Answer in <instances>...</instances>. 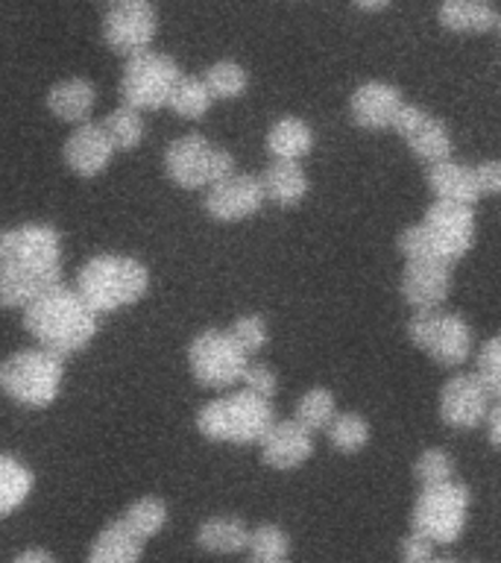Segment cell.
Listing matches in <instances>:
<instances>
[{
    "label": "cell",
    "mask_w": 501,
    "mask_h": 563,
    "mask_svg": "<svg viewBox=\"0 0 501 563\" xmlns=\"http://www.w3.org/2000/svg\"><path fill=\"white\" fill-rule=\"evenodd\" d=\"M59 282V229L51 223L0 229V308H26Z\"/></svg>",
    "instance_id": "obj_1"
},
{
    "label": "cell",
    "mask_w": 501,
    "mask_h": 563,
    "mask_svg": "<svg viewBox=\"0 0 501 563\" xmlns=\"http://www.w3.org/2000/svg\"><path fill=\"white\" fill-rule=\"evenodd\" d=\"M97 320L100 314L79 297V290L62 282L24 308L26 332L33 334L38 346L56 352L62 358L86 350L94 341Z\"/></svg>",
    "instance_id": "obj_2"
},
{
    "label": "cell",
    "mask_w": 501,
    "mask_h": 563,
    "mask_svg": "<svg viewBox=\"0 0 501 563\" xmlns=\"http://www.w3.org/2000/svg\"><path fill=\"white\" fill-rule=\"evenodd\" d=\"M475 206L434 200L420 223L399 232V250L404 258H437L455 264L475 246Z\"/></svg>",
    "instance_id": "obj_3"
},
{
    "label": "cell",
    "mask_w": 501,
    "mask_h": 563,
    "mask_svg": "<svg viewBox=\"0 0 501 563\" xmlns=\"http://www.w3.org/2000/svg\"><path fill=\"white\" fill-rule=\"evenodd\" d=\"M74 288L97 314H109V311H121V308L135 306L147 297L149 271L147 264L132 255L103 253L82 264Z\"/></svg>",
    "instance_id": "obj_4"
},
{
    "label": "cell",
    "mask_w": 501,
    "mask_h": 563,
    "mask_svg": "<svg viewBox=\"0 0 501 563\" xmlns=\"http://www.w3.org/2000/svg\"><path fill=\"white\" fill-rule=\"evenodd\" d=\"M272 422H276V411H272L270 399L249 394L246 387L211 399L197 413V429L202 438L214 440V443H229V446L261 443Z\"/></svg>",
    "instance_id": "obj_5"
},
{
    "label": "cell",
    "mask_w": 501,
    "mask_h": 563,
    "mask_svg": "<svg viewBox=\"0 0 501 563\" xmlns=\"http://www.w3.org/2000/svg\"><path fill=\"white\" fill-rule=\"evenodd\" d=\"M65 382V358L56 352L21 350L0 364V390L24 408H51Z\"/></svg>",
    "instance_id": "obj_6"
},
{
    "label": "cell",
    "mask_w": 501,
    "mask_h": 563,
    "mask_svg": "<svg viewBox=\"0 0 501 563\" xmlns=\"http://www.w3.org/2000/svg\"><path fill=\"white\" fill-rule=\"evenodd\" d=\"M408 338L416 350L437 361L439 367H460L475 352L472 325L455 311H443V308L413 311Z\"/></svg>",
    "instance_id": "obj_7"
},
{
    "label": "cell",
    "mask_w": 501,
    "mask_h": 563,
    "mask_svg": "<svg viewBox=\"0 0 501 563\" xmlns=\"http://www.w3.org/2000/svg\"><path fill=\"white\" fill-rule=\"evenodd\" d=\"M469 505H472V493L455 478L446 484H434V487H422L413 501L411 528L434 543H455L457 537L464 534Z\"/></svg>",
    "instance_id": "obj_8"
},
{
    "label": "cell",
    "mask_w": 501,
    "mask_h": 563,
    "mask_svg": "<svg viewBox=\"0 0 501 563\" xmlns=\"http://www.w3.org/2000/svg\"><path fill=\"white\" fill-rule=\"evenodd\" d=\"M165 170L179 188L197 191L211 185H218L220 179L235 174V156L223 147H214L205 135H182L176 139L170 147L165 150Z\"/></svg>",
    "instance_id": "obj_9"
},
{
    "label": "cell",
    "mask_w": 501,
    "mask_h": 563,
    "mask_svg": "<svg viewBox=\"0 0 501 563\" xmlns=\"http://www.w3.org/2000/svg\"><path fill=\"white\" fill-rule=\"evenodd\" d=\"M179 77H182V68L167 53L144 51L138 56H130L121 79L123 103L138 112H158L170 103Z\"/></svg>",
    "instance_id": "obj_10"
},
{
    "label": "cell",
    "mask_w": 501,
    "mask_h": 563,
    "mask_svg": "<svg viewBox=\"0 0 501 563\" xmlns=\"http://www.w3.org/2000/svg\"><path fill=\"white\" fill-rule=\"evenodd\" d=\"M188 367H191L197 385L209 387V390H229L244 378L249 355L237 346L229 332L205 329L188 346Z\"/></svg>",
    "instance_id": "obj_11"
},
{
    "label": "cell",
    "mask_w": 501,
    "mask_h": 563,
    "mask_svg": "<svg viewBox=\"0 0 501 563\" xmlns=\"http://www.w3.org/2000/svg\"><path fill=\"white\" fill-rule=\"evenodd\" d=\"M158 33V12L149 0H123L105 12L103 42L118 56H138L149 51Z\"/></svg>",
    "instance_id": "obj_12"
},
{
    "label": "cell",
    "mask_w": 501,
    "mask_h": 563,
    "mask_svg": "<svg viewBox=\"0 0 501 563\" xmlns=\"http://www.w3.org/2000/svg\"><path fill=\"white\" fill-rule=\"evenodd\" d=\"M490 402L492 394L478 373H457L439 390V420L457 431L478 429L490 413Z\"/></svg>",
    "instance_id": "obj_13"
},
{
    "label": "cell",
    "mask_w": 501,
    "mask_h": 563,
    "mask_svg": "<svg viewBox=\"0 0 501 563\" xmlns=\"http://www.w3.org/2000/svg\"><path fill=\"white\" fill-rule=\"evenodd\" d=\"M393 130L411 147L413 156L422 158L425 165H434V162L452 156V132H448L446 123L422 106L404 100V106L396 114Z\"/></svg>",
    "instance_id": "obj_14"
},
{
    "label": "cell",
    "mask_w": 501,
    "mask_h": 563,
    "mask_svg": "<svg viewBox=\"0 0 501 563\" xmlns=\"http://www.w3.org/2000/svg\"><path fill=\"white\" fill-rule=\"evenodd\" d=\"M267 202V194H264L261 176L255 174H232L226 179H220L218 185H211L209 194H205V202L202 209L209 211L211 220H220V223H237V220L253 218L261 211V206Z\"/></svg>",
    "instance_id": "obj_15"
},
{
    "label": "cell",
    "mask_w": 501,
    "mask_h": 563,
    "mask_svg": "<svg viewBox=\"0 0 501 563\" xmlns=\"http://www.w3.org/2000/svg\"><path fill=\"white\" fill-rule=\"evenodd\" d=\"M399 290L413 311L439 308L452 294V264L437 258H408Z\"/></svg>",
    "instance_id": "obj_16"
},
{
    "label": "cell",
    "mask_w": 501,
    "mask_h": 563,
    "mask_svg": "<svg viewBox=\"0 0 501 563\" xmlns=\"http://www.w3.org/2000/svg\"><path fill=\"white\" fill-rule=\"evenodd\" d=\"M404 106V95L390 82L381 79H369L364 86H358L349 97L352 121L358 123L360 130L378 132L393 130V121L399 109Z\"/></svg>",
    "instance_id": "obj_17"
},
{
    "label": "cell",
    "mask_w": 501,
    "mask_h": 563,
    "mask_svg": "<svg viewBox=\"0 0 501 563\" xmlns=\"http://www.w3.org/2000/svg\"><path fill=\"white\" fill-rule=\"evenodd\" d=\"M261 461L270 470H297L314 455V431L297 420H276L261 438Z\"/></svg>",
    "instance_id": "obj_18"
},
{
    "label": "cell",
    "mask_w": 501,
    "mask_h": 563,
    "mask_svg": "<svg viewBox=\"0 0 501 563\" xmlns=\"http://www.w3.org/2000/svg\"><path fill=\"white\" fill-rule=\"evenodd\" d=\"M114 141L109 139L103 123H77V130L70 132L65 141V165L77 176H100L114 158Z\"/></svg>",
    "instance_id": "obj_19"
},
{
    "label": "cell",
    "mask_w": 501,
    "mask_h": 563,
    "mask_svg": "<svg viewBox=\"0 0 501 563\" xmlns=\"http://www.w3.org/2000/svg\"><path fill=\"white\" fill-rule=\"evenodd\" d=\"M425 179H428V188L434 191V200L466 202V206H475V202L481 200V188H478L475 165L455 162L452 156L428 165Z\"/></svg>",
    "instance_id": "obj_20"
},
{
    "label": "cell",
    "mask_w": 501,
    "mask_h": 563,
    "mask_svg": "<svg viewBox=\"0 0 501 563\" xmlns=\"http://www.w3.org/2000/svg\"><path fill=\"white\" fill-rule=\"evenodd\" d=\"M97 91L94 86L82 77H68L56 82L47 95V109L53 118L65 123H86L94 112Z\"/></svg>",
    "instance_id": "obj_21"
},
{
    "label": "cell",
    "mask_w": 501,
    "mask_h": 563,
    "mask_svg": "<svg viewBox=\"0 0 501 563\" xmlns=\"http://www.w3.org/2000/svg\"><path fill=\"white\" fill-rule=\"evenodd\" d=\"M437 21L448 33H490L496 30L499 12L490 0H443Z\"/></svg>",
    "instance_id": "obj_22"
},
{
    "label": "cell",
    "mask_w": 501,
    "mask_h": 563,
    "mask_svg": "<svg viewBox=\"0 0 501 563\" xmlns=\"http://www.w3.org/2000/svg\"><path fill=\"white\" fill-rule=\"evenodd\" d=\"M261 183L267 200L281 206V209H293L311 191V179L299 162H276L272 158V165H267V170L261 174Z\"/></svg>",
    "instance_id": "obj_23"
},
{
    "label": "cell",
    "mask_w": 501,
    "mask_h": 563,
    "mask_svg": "<svg viewBox=\"0 0 501 563\" xmlns=\"http://www.w3.org/2000/svg\"><path fill=\"white\" fill-rule=\"evenodd\" d=\"M144 540L123 519H114L97 534L88 563H141Z\"/></svg>",
    "instance_id": "obj_24"
},
{
    "label": "cell",
    "mask_w": 501,
    "mask_h": 563,
    "mask_svg": "<svg viewBox=\"0 0 501 563\" xmlns=\"http://www.w3.org/2000/svg\"><path fill=\"white\" fill-rule=\"evenodd\" d=\"M314 150V130L302 118H279L267 132V153L276 162H302Z\"/></svg>",
    "instance_id": "obj_25"
},
{
    "label": "cell",
    "mask_w": 501,
    "mask_h": 563,
    "mask_svg": "<svg viewBox=\"0 0 501 563\" xmlns=\"http://www.w3.org/2000/svg\"><path fill=\"white\" fill-rule=\"evenodd\" d=\"M197 543L211 554H237L249 549V528L237 517H211L197 531Z\"/></svg>",
    "instance_id": "obj_26"
},
{
    "label": "cell",
    "mask_w": 501,
    "mask_h": 563,
    "mask_svg": "<svg viewBox=\"0 0 501 563\" xmlns=\"http://www.w3.org/2000/svg\"><path fill=\"white\" fill-rule=\"evenodd\" d=\"M35 487L33 470L18 461L15 455H7L0 452V517H9L15 514Z\"/></svg>",
    "instance_id": "obj_27"
},
{
    "label": "cell",
    "mask_w": 501,
    "mask_h": 563,
    "mask_svg": "<svg viewBox=\"0 0 501 563\" xmlns=\"http://www.w3.org/2000/svg\"><path fill=\"white\" fill-rule=\"evenodd\" d=\"M211 103H214V95H211L209 86H205V79L185 77L182 74L179 82H176L174 95H170L167 109H174L179 118H188V121H200V118L209 114Z\"/></svg>",
    "instance_id": "obj_28"
},
{
    "label": "cell",
    "mask_w": 501,
    "mask_h": 563,
    "mask_svg": "<svg viewBox=\"0 0 501 563\" xmlns=\"http://www.w3.org/2000/svg\"><path fill=\"white\" fill-rule=\"evenodd\" d=\"M334 417H337V399H334L329 387H311V390L299 396L297 417L293 420L302 422L308 431L329 429Z\"/></svg>",
    "instance_id": "obj_29"
},
{
    "label": "cell",
    "mask_w": 501,
    "mask_h": 563,
    "mask_svg": "<svg viewBox=\"0 0 501 563\" xmlns=\"http://www.w3.org/2000/svg\"><path fill=\"white\" fill-rule=\"evenodd\" d=\"M202 79H205V86L214 95V100H235V97H241L249 88V74H246V68L232 59H220L214 65H209Z\"/></svg>",
    "instance_id": "obj_30"
},
{
    "label": "cell",
    "mask_w": 501,
    "mask_h": 563,
    "mask_svg": "<svg viewBox=\"0 0 501 563\" xmlns=\"http://www.w3.org/2000/svg\"><path fill=\"white\" fill-rule=\"evenodd\" d=\"M325 431H329L332 446L343 452V455H355V452H360L369 443V422L355 411L337 413Z\"/></svg>",
    "instance_id": "obj_31"
},
{
    "label": "cell",
    "mask_w": 501,
    "mask_h": 563,
    "mask_svg": "<svg viewBox=\"0 0 501 563\" xmlns=\"http://www.w3.org/2000/svg\"><path fill=\"white\" fill-rule=\"evenodd\" d=\"M121 519L147 543V540H153L167 526V505L162 499H156V496H147V499L132 501Z\"/></svg>",
    "instance_id": "obj_32"
},
{
    "label": "cell",
    "mask_w": 501,
    "mask_h": 563,
    "mask_svg": "<svg viewBox=\"0 0 501 563\" xmlns=\"http://www.w3.org/2000/svg\"><path fill=\"white\" fill-rule=\"evenodd\" d=\"M103 126L118 150H135L144 139V118H141L138 109H132L126 103L105 114Z\"/></svg>",
    "instance_id": "obj_33"
},
{
    "label": "cell",
    "mask_w": 501,
    "mask_h": 563,
    "mask_svg": "<svg viewBox=\"0 0 501 563\" xmlns=\"http://www.w3.org/2000/svg\"><path fill=\"white\" fill-rule=\"evenodd\" d=\"M413 475H416V482L422 487H434V484H446L455 478V461L448 455L446 449L431 446L425 449L420 457H416V464H413Z\"/></svg>",
    "instance_id": "obj_34"
},
{
    "label": "cell",
    "mask_w": 501,
    "mask_h": 563,
    "mask_svg": "<svg viewBox=\"0 0 501 563\" xmlns=\"http://www.w3.org/2000/svg\"><path fill=\"white\" fill-rule=\"evenodd\" d=\"M249 554L258 561H288L290 537L279 526H258L249 531Z\"/></svg>",
    "instance_id": "obj_35"
},
{
    "label": "cell",
    "mask_w": 501,
    "mask_h": 563,
    "mask_svg": "<svg viewBox=\"0 0 501 563\" xmlns=\"http://www.w3.org/2000/svg\"><path fill=\"white\" fill-rule=\"evenodd\" d=\"M229 334L235 338L237 346L246 352V355H255V352H261L270 341V332H267V320L261 314H244L237 317Z\"/></svg>",
    "instance_id": "obj_36"
},
{
    "label": "cell",
    "mask_w": 501,
    "mask_h": 563,
    "mask_svg": "<svg viewBox=\"0 0 501 563\" xmlns=\"http://www.w3.org/2000/svg\"><path fill=\"white\" fill-rule=\"evenodd\" d=\"M478 378H481L492 399H501V334H492L490 341L481 343L478 350Z\"/></svg>",
    "instance_id": "obj_37"
},
{
    "label": "cell",
    "mask_w": 501,
    "mask_h": 563,
    "mask_svg": "<svg viewBox=\"0 0 501 563\" xmlns=\"http://www.w3.org/2000/svg\"><path fill=\"white\" fill-rule=\"evenodd\" d=\"M241 385H244L249 394L261 396V399H272V396L279 394V376H276L267 364H249L244 378H241Z\"/></svg>",
    "instance_id": "obj_38"
},
{
    "label": "cell",
    "mask_w": 501,
    "mask_h": 563,
    "mask_svg": "<svg viewBox=\"0 0 501 563\" xmlns=\"http://www.w3.org/2000/svg\"><path fill=\"white\" fill-rule=\"evenodd\" d=\"M399 554H402V563H431L434 561V540L411 528V534L402 537Z\"/></svg>",
    "instance_id": "obj_39"
},
{
    "label": "cell",
    "mask_w": 501,
    "mask_h": 563,
    "mask_svg": "<svg viewBox=\"0 0 501 563\" xmlns=\"http://www.w3.org/2000/svg\"><path fill=\"white\" fill-rule=\"evenodd\" d=\"M475 176H478V188L481 197H496L501 194V158H483L475 165Z\"/></svg>",
    "instance_id": "obj_40"
},
{
    "label": "cell",
    "mask_w": 501,
    "mask_h": 563,
    "mask_svg": "<svg viewBox=\"0 0 501 563\" xmlns=\"http://www.w3.org/2000/svg\"><path fill=\"white\" fill-rule=\"evenodd\" d=\"M487 438L496 449H501V399L496 405H490V413H487Z\"/></svg>",
    "instance_id": "obj_41"
},
{
    "label": "cell",
    "mask_w": 501,
    "mask_h": 563,
    "mask_svg": "<svg viewBox=\"0 0 501 563\" xmlns=\"http://www.w3.org/2000/svg\"><path fill=\"white\" fill-rule=\"evenodd\" d=\"M12 563H56L53 561L51 552H44V549H26V552H21Z\"/></svg>",
    "instance_id": "obj_42"
},
{
    "label": "cell",
    "mask_w": 501,
    "mask_h": 563,
    "mask_svg": "<svg viewBox=\"0 0 501 563\" xmlns=\"http://www.w3.org/2000/svg\"><path fill=\"white\" fill-rule=\"evenodd\" d=\"M355 7L364 9V12H381V9H387L393 0H352Z\"/></svg>",
    "instance_id": "obj_43"
},
{
    "label": "cell",
    "mask_w": 501,
    "mask_h": 563,
    "mask_svg": "<svg viewBox=\"0 0 501 563\" xmlns=\"http://www.w3.org/2000/svg\"><path fill=\"white\" fill-rule=\"evenodd\" d=\"M249 563H288V561H258V558H253Z\"/></svg>",
    "instance_id": "obj_44"
},
{
    "label": "cell",
    "mask_w": 501,
    "mask_h": 563,
    "mask_svg": "<svg viewBox=\"0 0 501 563\" xmlns=\"http://www.w3.org/2000/svg\"><path fill=\"white\" fill-rule=\"evenodd\" d=\"M431 563H455V561H448V558H434Z\"/></svg>",
    "instance_id": "obj_45"
},
{
    "label": "cell",
    "mask_w": 501,
    "mask_h": 563,
    "mask_svg": "<svg viewBox=\"0 0 501 563\" xmlns=\"http://www.w3.org/2000/svg\"><path fill=\"white\" fill-rule=\"evenodd\" d=\"M105 3H109V7H114V3H123V0H105Z\"/></svg>",
    "instance_id": "obj_46"
},
{
    "label": "cell",
    "mask_w": 501,
    "mask_h": 563,
    "mask_svg": "<svg viewBox=\"0 0 501 563\" xmlns=\"http://www.w3.org/2000/svg\"><path fill=\"white\" fill-rule=\"evenodd\" d=\"M496 30H499V35H501V15H499V21H496Z\"/></svg>",
    "instance_id": "obj_47"
}]
</instances>
